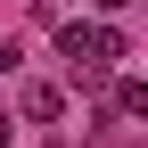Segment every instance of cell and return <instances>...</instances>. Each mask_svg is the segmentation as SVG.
<instances>
[{"label": "cell", "mask_w": 148, "mask_h": 148, "mask_svg": "<svg viewBox=\"0 0 148 148\" xmlns=\"http://www.w3.org/2000/svg\"><path fill=\"white\" fill-rule=\"evenodd\" d=\"M8 132H16V123H8V115H0V148H8Z\"/></svg>", "instance_id": "cell-5"}, {"label": "cell", "mask_w": 148, "mask_h": 148, "mask_svg": "<svg viewBox=\"0 0 148 148\" xmlns=\"http://www.w3.org/2000/svg\"><path fill=\"white\" fill-rule=\"evenodd\" d=\"M0 74H16V41H0Z\"/></svg>", "instance_id": "cell-3"}, {"label": "cell", "mask_w": 148, "mask_h": 148, "mask_svg": "<svg viewBox=\"0 0 148 148\" xmlns=\"http://www.w3.org/2000/svg\"><path fill=\"white\" fill-rule=\"evenodd\" d=\"M115 115H148V82H115Z\"/></svg>", "instance_id": "cell-2"}, {"label": "cell", "mask_w": 148, "mask_h": 148, "mask_svg": "<svg viewBox=\"0 0 148 148\" xmlns=\"http://www.w3.org/2000/svg\"><path fill=\"white\" fill-rule=\"evenodd\" d=\"M99 8H107V16H115V8H132V0H99Z\"/></svg>", "instance_id": "cell-4"}, {"label": "cell", "mask_w": 148, "mask_h": 148, "mask_svg": "<svg viewBox=\"0 0 148 148\" xmlns=\"http://www.w3.org/2000/svg\"><path fill=\"white\" fill-rule=\"evenodd\" d=\"M16 107H25V123H58V115H66V90H58V82H25Z\"/></svg>", "instance_id": "cell-1"}]
</instances>
